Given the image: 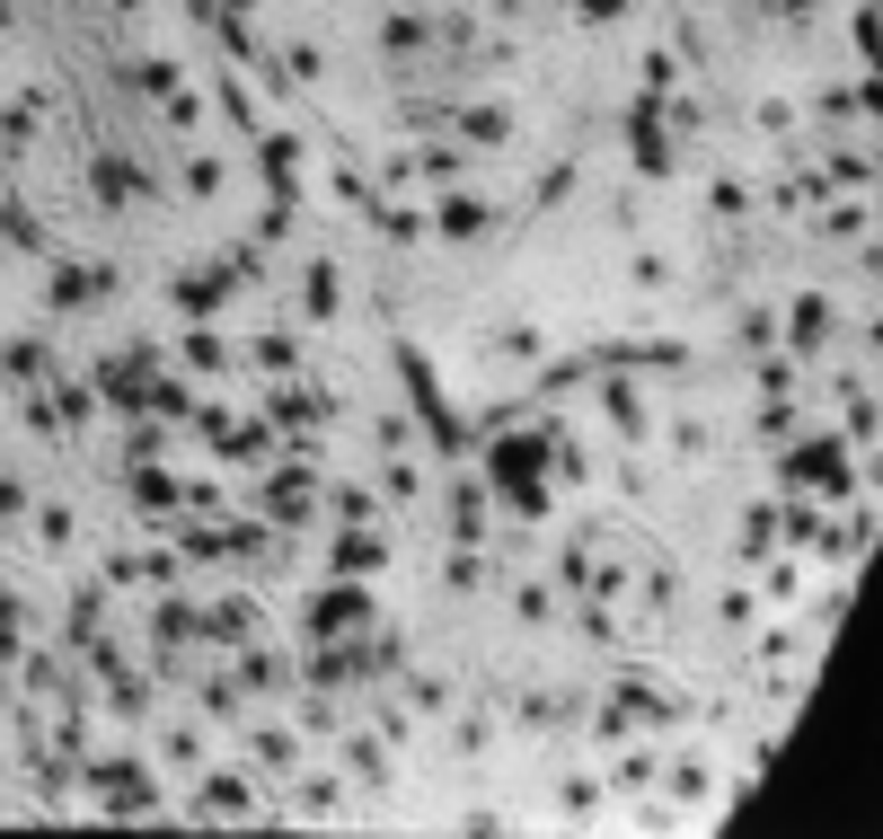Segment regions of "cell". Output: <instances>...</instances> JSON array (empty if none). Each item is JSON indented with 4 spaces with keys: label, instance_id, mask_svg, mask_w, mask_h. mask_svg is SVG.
<instances>
[{
    "label": "cell",
    "instance_id": "cell-1",
    "mask_svg": "<svg viewBox=\"0 0 883 839\" xmlns=\"http://www.w3.org/2000/svg\"><path fill=\"white\" fill-rule=\"evenodd\" d=\"M98 283H106V275L72 266V275H53V301H62V309H80V301H98Z\"/></svg>",
    "mask_w": 883,
    "mask_h": 839
}]
</instances>
